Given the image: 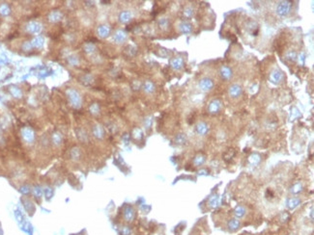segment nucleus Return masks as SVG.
Segmentation results:
<instances>
[{
    "mask_svg": "<svg viewBox=\"0 0 314 235\" xmlns=\"http://www.w3.org/2000/svg\"><path fill=\"white\" fill-rule=\"evenodd\" d=\"M291 9H292L291 1H281L277 5L276 14L280 17H285L290 14Z\"/></svg>",
    "mask_w": 314,
    "mask_h": 235,
    "instance_id": "1",
    "label": "nucleus"
},
{
    "mask_svg": "<svg viewBox=\"0 0 314 235\" xmlns=\"http://www.w3.org/2000/svg\"><path fill=\"white\" fill-rule=\"evenodd\" d=\"M68 99L70 100L71 104L75 107V108H79L81 106V96L79 94L73 89H69L67 91Z\"/></svg>",
    "mask_w": 314,
    "mask_h": 235,
    "instance_id": "2",
    "label": "nucleus"
},
{
    "mask_svg": "<svg viewBox=\"0 0 314 235\" xmlns=\"http://www.w3.org/2000/svg\"><path fill=\"white\" fill-rule=\"evenodd\" d=\"M199 88L201 91L203 92H210L213 90V88L215 86V82L212 78L210 77H203L199 80Z\"/></svg>",
    "mask_w": 314,
    "mask_h": 235,
    "instance_id": "3",
    "label": "nucleus"
},
{
    "mask_svg": "<svg viewBox=\"0 0 314 235\" xmlns=\"http://www.w3.org/2000/svg\"><path fill=\"white\" fill-rule=\"evenodd\" d=\"M284 78V74L281 70H279L278 68H274L271 72H270L269 79L274 84H279Z\"/></svg>",
    "mask_w": 314,
    "mask_h": 235,
    "instance_id": "4",
    "label": "nucleus"
},
{
    "mask_svg": "<svg viewBox=\"0 0 314 235\" xmlns=\"http://www.w3.org/2000/svg\"><path fill=\"white\" fill-rule=\"evenodd\" d=\"M242 92H243L242 87L238 84H233L230 86L228 89V95L230 97H232V99H238V97L242 95Z\"/></svg>",
    "mask_w": 314,
    "mask_h": 235,
    "instance_id": "5",
    "label": "nucleus"
},
{
    "mask_svg": "<svg viewBox=\"0 0 314 235\" xmlns=\"http://www.w3.org/2000/svg\"><path fill=\"white\" fill-rule=\"evenodd\" d=\"M222 101L219 99H213L209 103L208 106V112L210 114H217L222 109Z\"/></svg>",
    "mask_w": 314,
    "mask_h": 235,
    "instance_id": "6",
    "label": "nucleus"
},
{
    "mask_svg": "<svg viewBox=\"0 0 314 235\" xmlns=\"http://www.w3.org/2000/svg\"><path fill=\"white\" fill-rule=\"evenodd\" d=\"M219 75L223 80H230L232 77V70L227 66H222L219 68Z\"/></svg>",
    "mask_w": 314,
    "mask_h": 235,
    "instance_id": "7",
    "label": "nucleus"
},
{
    "mask_svg": "<svg viewBox=\"0 0 314 235\" xmlns=\"http://www.w3.org/2000/svg\"><path fill=\"white\" fill-rule=\"evenodd\" d=\"M178 29L182 34H186V35H187V34H189L193 31V25H191V23L189 21H186V20L181 21L178 25Z\"/></svg>",
    "mask_w": 314,
    "mask_h": 235,
    "instance_id": "8",
    "label": "nucleus"
},
{
    "mask_svg": "<svg viewBox=\"0 0 314 235\" xmlns=\"http://www.w3.org/2000/svg\"><path fill=\"white\" fill-rule=\"evenodd\" d=\"M170 67L175 70H180L184 67V59L182 57H175L170 61Z\"/></svg>",
    "mask_w": 314,
    "mask_h": 235,
    "instance_id": "9",
    "label": "nucleus"
},
{
    "mask_svg": "<svg viewBox=\"0 0 314 235\" xmlns=\"http://www.w3.org/2000/svg\"><path fill=\"white\" fill-rule=\"evenodd\" d=\"M113 40L117 43H123L127 40V33L124 30H117L113 35Z\"/></svg>",
    "mask_w": 314,
    "mask_h": 235,
    "instance_id": "10",
    "label": "nucleus"
},
{
    "mask_svg": "<svg viewBox=\"0 0 314 235\" xmlns=\"http://www.w3.org/2000/svg\"><path fill=\"white\" fill-rule=\"evenodd\" d=\"M110 31L111 29L108 25H106V24H102V25H100L99 27H98V35H99L101 38H106L109 36L110 34Z\"/></svg>",
    "mask_w": 314,
    "mask_h": 235,
    "instance_id": "11",
    "label": "nucleus"
},
{
    "mask_svg": "<svg viewBox=\"0 0 314 235\" xmlns=\"http://www.w3.org/2000/svg\"><path fill=\"white\" fill-rule=\"evenodd\" d=\"M195 128H196V132H197L199 135H205L209 130V126L205 121H199L198 124H196Z\"/></svg>",
    "mask_w": 314,
    "mask_h": 235,
    "instance_id": "12",
    "label": "nucleus"
},
{
    "mask_svg": "<svg viewBox=\"0 0 314 235\" xmlns=\"http://www.w3.org/2000/svg\"><path fill=\"white\" fill-rule=\"evenodd\" d=\"M132 17V14L130 11H123L121 12L119 14V20L122 23H127L129 22Z\"/></svg>",
    "mask_w": 314,
    "mask_h": 235,
    "instance_id": "13",
    "label": "nucleus"
},
{
    "mask_svg": "<svg viewBox=\"0 0 314 235\" xmlns=\"http://www.w3.org/2000/svg\"><path fill=\"white\" fill-rule=\"evenodd\" d=\"M93 135L98 139H102L105 135V130L102 128V126L97 124L93 127Z\"/></svg>",
    "mask_w": 314,
    "mask_h": 235,
    "instance_id": "14",
    "label": "nucleus"
},
{
    "mask_svg": "<svg viewBox=\"0 0 314 235\" xmlns=\"http://www.w3.org/2000/svg\"><path fill=\"white\" fill-rule=\"evenodd\" d=\"M143 91L147 94H152L155 91V85L152 81H145L143 84Z\"/></svg>",
    "mask_w": 314,
    "mask_h": 235,
    "instance_id": "15",
    "label": "nucleus"
},
{
    "mask_svg": "<svg viewBox=\"0 0 314 235\" xmlns=\"http://www.w3.org/2000/svg\"><path fill=\"white\" fill-rule=\"evenodd\" d=\"M124 217L126 219V221H132V219H134V211L131 206H128L125 209Z\"/></svg>",
    "mask_w": 314,
    "mask_h": 235,
    "instance_id": "16",
    "label": "nucleus"
},
{
    "mask_svg": "<svg viewBox=\"0 0 314 235\" xmlns=\"http://www.w3.org/2000/svg\"><path fill=\"white\" fill-rule=\"evenodd\" d=\"M23 138L25 140L27 143H32L34 141V133L33 131L30 129H25L23 131Z\"/></svg>",
    "mask_w": 314,
    "mask_h": 235,
    "instance_id": "17",
    "label": "nucleus"
},
{
    "mask_svg": "<svg viewBox=\"0 0 314 235\" xmlns=\"http://www.w3.org/2000/svg\"><path fill=\"white\" fill-rule=\"evenodd\" d=\"M158 24H159V27L161 29V30H167V28L169 26V20H168V18H166V17H161L159 19Z\"/></svg>",
    "mask_w": 314,
    "mask_h": 235,
    "instance_id": "18",
    "label": "nucleus"
},
{
    "mask_svg": "<svg viewBox=\"0 0 314 235\" xmlns=\"http://www.w3.org/2000/svg\"><path fill=\"white\" fill-rule=\"evenodd\" d=\"M62 135L59 133V132H55V133L54 134H53L52 135V137H51V141H52V143H53V145H55V146H59V145H61V143H62Z\"/></svg>",
    "mask_w": 314,
    "mask_h": 235,
    "instance_id": "19",
    "label": "nucleus"
},
{
    "mask_svg": "<svg viewBox=\"0 0 314 235\" xmlns=\"http://www.w3.org/2000/svg\"><path fill=\"white\" fill-rule=\"evenodd\" d=\"M247 29H248V31L252 32V34L255 36V34H257V32H258V25H257V23L255 22V21H252V20H251V21H249V22L248 23Z\"/></svg>",
    "mask_w": 314,
    "mask_h": 235,
    "instance_id": "20",
    "label": "nucleus"
},
{
    "mask_svg": "<svg viewBox=\"0 0 314 235\" xmlns=\"http://www.w3.org/2000/svg\"><path fill=\"white\" fill-rule=\"evenodd\" d=\"M70 155H71V158H72L73 160L77 161L78 159H79V157H80V150H79V149L73 148V149L71 150Z\"/></svg>",
    "mask_w": 314,
    "mask_h": 235,
    "instance_id": "21",
    "label": "nucleus"
},
{
    "mask_svg": "<svg viewBox=\"0 0 314 235\" xmlns=\"http://www.w3.org/2000/svg\"><path fill=\"white\" fill-rule=\"evenodd\" d=\"M61 17H62V14H61L59 11L52 12V13L50 14V20H51V21H53V22H55V21H59L60 19H61Z\"/></svg>",
    "mask_w": 314,
    "mask_h": 235,
    "instance_id": "22",
    "label": "nucleus"
},
{
    "mask_svg": "<svg viewBox=\"0 0 314 235\" xmlns=\"http://www.w3.org/2000/svg\"><path fill=\"white\" fill-rule=\"evenodd\" d=\"M285 58H286V60H288V61H295L296 58H297V53L294 50H289L286 53Z\"/></svg>",
    "mask_w": 314,
    "mask_h": 235,
    "instance_id": "23",
    "label": "nucleus"
},
{
    "mask_svg": "<svg viewBox=\"0 0 314 235\" xmlns=\"http://www.w3.org/2000/svg\"><path fill=\"white\" fill-rule=\"evenodd\" d=\"M183 14H184V17H186L187 18H189V17H193V9L191 8V7H189H189H186L185 10H184V12H183Z\"/></svg>",
    "mask_w": 314,
    "mask_h": 235,
    "instance_id": "24",
    "label": "nucleus"
},
{
    "mask_svg": "<svg viewBox=\"0 0 314 235\" xmlns=\"http://www.w3.org/2000/svg\"><path fill=\"white\" fill-rule=\"evenodd\" d=\"M95 49H96V47H95L94 45H93V43L88 42V43H86V45H84V50H85L87 53H92V52H94Z\"/></svg>",
    "mask_w": 314,
    "mask_h": 235,
    "instance_id": "25",
    "label": "nucleus"
},
{
    "mask_svg": "<svg viewBox=\"0 0 314 235\" xmlns=\"http://www.w3.org/2000/svg\"><path fill=\"white\" fill-rule=\"evenodd\" d=\"M186 140H187V139H186V136H185L184 134H179V135L176 136V138H175L176 143L179 144V145L184 144L185 142H186Z\"/></svg>",
    "mask_w": 314,
    "mask_h": 235,
    "instance_id": "26",
    "label": "nucleus"
},
{
    "mask_svg": "<svg viewBox=\"0 0 314 235\" xmlns=\"http://www.w3.org/2000/svg\"><path fill=\"white\" fill-rule=\"evenodd\" d=\"M299 202H300V200H299L298 199H296V198L290 199L288 200V205H289V207H290V208H293V207L297 206L298 203H299Z\"/></svg>",
    "mask_w": 314,
    "mask_h": 235,
    "instance_id": "27",
    "label": "nucleus"
},
{
    "mask_svg": "<svg viewBox=\"0 0 314 235\" xmlns=\"http://www.w3.org/2000/svg\"><path fill=\"white\" fill-rule=\"evenodd\" d=\"M90 111L92 114H98L100 112V106L98 103H94L92 104L91 107H90Z\"/></svg>",
    "mask_w": 314,
    "mask_h": 235,
    "instance_id": "28",
    "label": "nucleus"
},
{
    "mask_svg": "<svg viewBox=\"0 0 314 235\" xmlns=\"http://www.w3.org/2000/svg\"><path fill=\"white\" fill-rule=\"evenodd\" d=\"M301 189H302V186H301V184L300 183H298V184H296V185H294L293 186V188H292V192L293 193H298V192H300V191H301Z\"/></svg>",
    "mask_w": 314,
    "mask_h": 235,
    "instance_id": "29",
    "label": "nucleus"
},
{
    "mask_svg": "<svg viewBox=\"0 0 314 235\" xmlns=\"http://www.w3.org/2000/svg\"><path fill=\"white\" fill-rule=\"evenodd\" d=\"M204 162V157H203V156H197V157H196L195 159H194V163L196 164V165H200V164H202Z\"/></svg>",
    "mask_w": 314,
    "mask_h": 235,
    "instance_id": "30",
    "label": "nucleus"
},
{
    "mask_svg": "<svg viewBox=\"0 0 314 235\" xmlns=\"http://www.w3.org/2000/svg\"><path fill=\"white\" fill-rule=\"evenodd\" d=\"M34 194H35V196H37V197H41L42 189L40 187H35V189H34Z\"/></svg>",
    "mask_w": 314,
    "mask_h": 235,
    "instance_id": "31",
    "label": "nucleus"
},
{
    "mask_svg": "<svg viewBox=\"0 0 314 235\" xmlns=\"http://www.w3.org/2000/svg\"><path fill=\"white\" fill-rule=\"evenodd\" d=\"M244 210L243 207H238L237 210H236V215H237V216H242V215L244 214Z\"/></svg>",
    "mask_w": 314,
    "mask_h": 235,
    "instance_id": "32",
    "label": "nucleus"
},
{
    "mask_svg": "<svg viewBox=\"0 0 314 235\" xmlns=\"http://www.w3.org/2000/svg\"><path fill=\"white\" fill-rule=\"evenodd\" d=\"M151 124H152V120H150V119H146V121H145V125H146L147 127H149V126L151 125Z\"/></svg>",
    "mask_w": 314,
    "mask_h": 235,
    "instance_id": "33",
    "label": "nucleus"
},
{
    "mask_svg": "<svg viewBox=\"0 0 314 235\" xmlns=\"http://www.w3.org/2000/svg\"><path fill=\"white\" fill-rule=\"evenodd\" d=\"M2 233H3V232H2V229H1V227H0V235H2Z\"/></svg>",
    "mask_w": 314,
    "mask_h": 235,
    "instance_id": "34",
    "label": "nucleus"
}]
</instances>
